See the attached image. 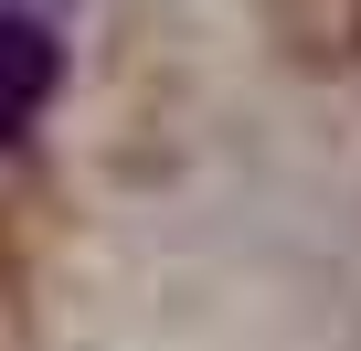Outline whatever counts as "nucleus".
<instances>
[{"mask_svg":"<svg viewBox=\"0 0 361 351\" xmlns=\"http://www.w3.org/2000/svg\"><path fill=\"white\" fill-rule=\"evenodd\" d=\"M54 75H64L54 32H43V22H22V11H0V149H11V138H22L32 117H43Z\"/></svg>","mask_w":361,"mask_h":351,"instance_id":"nucleus-1","label":"nucleus"}]
</instances>
